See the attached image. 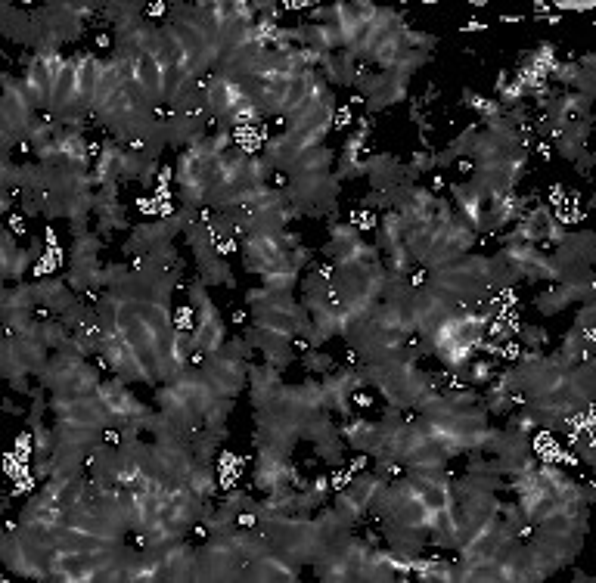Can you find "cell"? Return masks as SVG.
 <instances>
[{"label":"cell","mask_w":596,"mask_h":583,"mask_svg":"<svg viewBox=\"0 0 596 583\" xmlns=\"http://www.w3.org/2000/svg\"><path fill=\"white\" fill-rule=\"evenodd\" d=\"M286 202L295 218H326V224L336 221V205L342 183L333 171L326 174H292L286 177Z\"/></svg>","instance_id":"cell-1"},{"label":"cell","mask_w":596,"mask_h":583,"mask_svg":"<svg viewBox=\"0 0 596 583\" xmlns=\"http://www.w3.org/2000/svg\"><path fill=\"white\" fill-rule=\"evenodd\" d=\"M66 59L63 53H32L25 66V75H22V84L28 90V97L38 106V112L50 115L53 109V97H56V87H59V78H63V69H66Z\"/></svg>","instance_id":"cell-2"},{"label":"cell","mask_w":596,"mask_h":583,"mask_svg":"<svg viewBox=\"0 0 596 583\" xmlns=\"http://www.w3.org/2000/svg\"><path fill=\"white\" fill-rule=\"evenodd\" d=\"M389 484V478H385L382 472H357L339 494H336V500H333V509L348 521V525L354 528L357 521H361L370 509H373V503H376V497H379V490Z\"/></svg>","instance_id":"cell-3"},{"label":"cell","mask_w":596,"mask_h":583,"mask_svg":"<svg viewBox=\"0 0 596 583\" xmlns=\"http://www.w3.org/2000/svg\"><path fill=\"white\" fill-rule=\"evenodd\" d=\"M323 407L333 416H354V394L364 391V379L357 376L354 366H342V370H330L323 379Z\"/></svg>","instance_id":"cell-4"},{"label":"cell","mask_w":596,"mask_h":583,"mask_svg":"<svg viewBox=\"0 0 596 583\" xmlns=\"http://www.w3.org/2000/svg\"><path fill=\"white\" fill-rule=\"evenodd\" d=\"M165 69L168 66L156 63V59L149 56L134 59L131 66V87L140 94V100L156 112H165Z\"/></svg>","instance_id":"cell-5"},{"label":"cell","mask_w":596,"mask_h":583,"mask_svg":"<svg viewBox=\"0 0 596 583\" xmlns=\"http://www.w3.org/2000/svg\"><path fill=\"white\" fill-rule=\"evenodd\" d=\"M41 258H44V242L38 236L28 242V249H25V245L16 242V236L10 230L4 233V242H0V267H4V280L7 283L25 280L28 267H32L35 261H41Z\"/></svg>","instance_id":"cell-6"},{"label":"cell","mask_w":596,"mask_h":583,"mask_svg":"<svg viewBox=\"0 0 596 583\" xmlns=\"http://www.w3.org/2000/svg\"><path fill=\"white\" fill-rule=\"evenodd\" d=\"M35 298L41 314L63 317L81 295L66 283V276H41V280H35Z\"/></svg>","instance_id":"cell-7"},{"label":"cell","mask_w":596,"mask_h":583,"mask_svg":"<svg viewBox=\"0 0 596 583\" xmlns=\"http://www.w3.org/2000/svg\"><path fill=\"white\" fill-rule=\"evenodd\" d=\"M367 180H370V187L376 190V193H389V190H398V187H404V183H410L407 180V168H404V162L401 159H395L392 152H367Z\"/></svg>","instance_id":"cell-8"},{"label":"cell","mask_w":596,"mask_h":583,"mask_svg":"<svg viewBox=\"0 0 596 583\" xmlns=\"http://www.w3.org/2000/svg\"><path fill=\"white\" fill-rule=\"evenodd\" d=\"M91 218L97 221V233L100 236H112L118 230H128L131 221H128V208L122 202V196H118V187L115 190H100L94 193V211H91Z\"/></svg>","instance_id":"cell-9"},{"label":"cell","mask_w":596,"mask_h":583,"mask_svg":"<svg viewBox=\"0 0 596 583\" xmlns=\"http://www.w3.org/2000/svg\"><path fill=\"white\" fill-rule=\"evenodd\" d=\"M339 435H342V441H345L351 450L364 453V456H376V450H379V444H382L379 422H373V419H367V416H361V413L348 416V419L339 425Z\"/></svg>","instance_id":"cell-10"},{"label":"cell","mask_w":596,"mask_h":583,"mask_svg":"<svg viewBox=\"0 0 596 583\" xmlns=\"http://www.w3.org/2000/svg\"><path fill=\"white\" fill-rule=\"evenodd\" d=\"M283 388V370L271 363H249V401L252 410H264Z\"/></svg>","instance_id":"cell-11"},{"label":"cell","mask_w":596,"mask_h":583,"mask_svg":"<svg viewBox=\"0 0 596 583\" xmlns=\"http://www.w3.org/2000/svg\"><path fill=\"white\" fill-rule=\"evenodd\" d=\"M162 559V580H196V549L184 540L168 543L165 549H159Z\"/></svg>","instance_id":"cell-12"},{"label":"cell","mask_w":596,"mask_h":583,"mask_svg":"<svg viewBox=\"0 0 596 583\" xmlns=\"http://www.w3.org/2000/svg\"><path fill=\"white\" fill-rule=\"evenodd\" d=\"M451 205H454V214L460 221H466L472 230L479 227V221H482V214H485V208H488V196L475 187L472 180H466V183H454L451 187Z\"/></svg>","instance_id":"cell-13"},{"label":"cell","mask_w":596,"mask_h":583,"mask_svg":"<svg viewBox=\"0 0 596 583\" xmlns=\"http://www.w3.org/2000/svg\"><path fill=\"white\" fill-rule=\"evenodd\" d=\"M333 168H336V149H330L326 143H317V146H308V149L298 152V159L292 162L286 177H292V174H326Z\"/></svg>","instance_id":"cell-14"},{"label":"cell","mask_w":596,"mask_h":583,"mask_svg":"<svg viewBox=\"0 0 596 583\" xmlns=\"http://www.w3.org/2000/svg\"><path fill=\"white\" fill-rule=\"evenodd\" d=\"M587 140H590V118L565 125L553 143H556V152H559V156H562L565 162H575V159L581 156V152L587 149Z\"/></svg>","instance_id":"cell-15"},{"label":"cell","mask_w":596,"mask_h":583,"mask_svg":"<svg viewBox=\"0 0 596 583\" xmlns=\"http://www.w3.org/2000/svg\"><path fill=\"white\" fill-rule=\"evenodd\" d=\"M475 134H479V125H469L463 128L451 143H447L441 152H435V168H447V165H457L469 156V149H472V140Z\"/></svg>","instance_id":"cell-16"},{"label":"cell","mask_w":596,"mask_h":583,"mask_svg":"<svg viewBox=\"0 0 596 583\" xmlns=\"http://www.w3.org/2000/svg\"><path fill=\"white\" fill-rule=\"evenodd\" d=\"M7 311H38L35 283H16L4 289V295H0V314Z\"/></svg>","instance_id":"cell-17"},{"label":"cell","mask_w":596,"mask_h":583,"mask_svg":"<svg viewBox=\"0 0 596 583\" xmlns=\"http://www.w3.org/2000/svg\"><path fill=\"white\" fill-rule=\"evenodd\" d=\"M463 106L472 109V118H475V125H479V128L491 125L494 118H500L506 112L497 100L479 97V94H472V90H463Z\"/></svg>","instance_id":"cell-18"},{"label":"cell","mask_w":596,"mask_h":583,"mask_svg":"<svg viewBox=\"0 0 596 583\" xmlns=\"http://www.w3.org/2000/svg\"><path fill=\"white\" fill-rule=\"evenodd\" d=\"M298 273L292 264H283V267H277V270H271V273H264L261 276V286L264 289H271V292H286V295H292L295 289H298Z\"/></svg>","instance_id":"cell-19"},{"label":"cell","mask_w":596,"mask_h":583,"mask_svg":"<svg viewBox=\"0 0 596 583\" xmlns=\"http://www.w3.org/2000/svg\"><path fill=\"white\" fill-rule=\"evenodd\" d=\"M516 335L522 339L525 351H544L550 342V332L544 326H531V323H516Z\"/></svg>","instance_id":"cell-20"},{"label":"cell","mask_w":596,"mask_h":583,"mask_svg":"<svg viewBox=\"0 0 596 583\" xmlns=\"http://www.w3.org/2000/svg\"><path fill=\"white\" fill-rule=\"evenodd\" d=\"M404 168H407V180L416 183L423 174L435 171V152L432 149H416L410 156V162H404Z\"/></svg>","instance_id":"cell-21"},{"label":"cell","mask_w":596,"mask_h":583,"mask_svg":"<svg viewBox=\"0 0 596 583\" xmlns=\"http://www.w3.org/2000/svg\"><path fill=\"white\" fill-rule=\"evenodd\" d=\"M302 366L308 373H320V376H326L333 370V357L330 354H323V348H308L305 354H302Z\"/></svg>","instance_id":"cell-22"},{"label":"cell","mask_w":596,"mask_h":583,"mask_svg":"<svg viewBox=\"0 0 596 583\" xmlns=\"http://www.w3.org/2000/svg\"><path fill=\"white\" fill-rule=\"evenodd\" d=\"M314 258H317V252L314 249H308V245L302 242V245H295V249L289 252V264L302 273V270H311L314 267Z\"/></svg>","instance_id":"cell-23"},{"label":"cell","mask_w":596,"mask_h":583,"mask_svg":"<svg viewBox=\"0 0 596 583\" xmlns=\"http://www.w3.org/2000/svg\"><path fill=\"white\" fill-rule=\"evenodd\" d=\"M593 317H596V304L593 301H584V304H578V314H575V329L578 332H587V335H593Z\"/></svg>","instance_id":"cell-24"}]
</instances>
